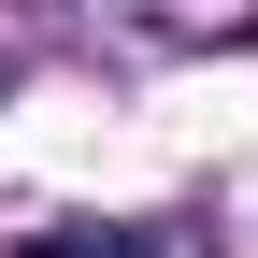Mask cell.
Returning <instances> with one entry per match:
<instances>
[{
	"instance_id": "7a4b0ae2",
	"label": "cell",
	"mask_w": 258,
	"mask_h": 258,
	"mask_svg": "<svg viewBox=\"0 0 258 258\" xmlns=\"http://www.w3.org/2000/svg\"><path fill=\"white\" fill-rule=\"evenodd\" d=\"M0 86H15V57H0Z\"/></svg>"
},
{
	"instance_id": "6da1fadb",
	"label": "cell",
	"mask_w": 258,
	"mask_h": 258,
	"mask_svg": "<svg viewBox=\"0 0 258 258\" xmlns=\"http://www.w3.org/2000/svg\"><path fill=\"white\" fill-rule=\"evenodd\" d=\"M29 258H158V230H43Z\"/></svg>"
}]
</instances>
